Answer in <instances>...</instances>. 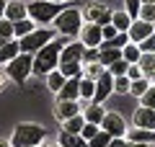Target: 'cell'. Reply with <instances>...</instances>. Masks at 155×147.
Masks as SVG:
<instances>
[{
  "instance_id": "9a60e30c",
  "label": "cell",
  "mask_w": 155,
  "mask_h": 147,
  "mask_svg": "<svg viewBox=\"0 0 155 147\" xmlns=\"http://www.w3.org/2000/svg\"><path fill=\"white\" fill-rule=\"evenodd\" d=\"M54 114H57L60 121H65V119H70V116L80 114V106H78V101H57L54 103Z\"/></svg>"
},
{
  "instance_id": "ab89813d",
  "label": "cell",
  "mask_w": 155,
  "mask_h": 147,
  "mask_svg": "<svg viewBox=\"0 0 155 147\" xmlns=\"http://www.w3.org/2000/svg\"><path fill=\"white\" fill-rule=\"evenodd\" d=\"M85 62H98V47L83 49V65H85Z\"/></svg>"
},
{
  "instance_id": "c3c4849f",
  "label": "cell",
  "mask_w": 155,
  "mask_h": 147,
  "mask_svg": "<svg viewBox=\"0 0 155 147\" xmlns=\"http://www.w3.org/2000/svg\"><path fill=\"white\" fill-rule=\"evenodd\" d=\"M0 147H11V145H8V142H0Z\"/></svg>"
},
{
  "instance_id": "f546056e",
  "label": "cell",
  "mask_w": 155,
  "mask_h": 147,
  "mask_svg": "<svg viewBox=\"0 0 155 147\" xmlns=\"http://www.w3.org/2000/svg\"><path fill=\"white\" fill-rule=\"evenodd\" d=\"M104 70H106V67H101L98 62H85V65H83V77H88V80H96V77H98Z\"/></svg>"
},
{
  "instance_id": "e0dca14e",
  "label": "cell",
  "mask_w": 155,
  "mask_h": 147,
  "mask_svg": "<svg viewBox=\"0 0 155 147\" xmlns=\"http://www.w3.org/2000/svg\"><path fill=\"white\" fill-rule=\"evenodd\" d=\"M21 54V49H18V39H11V41H5L3 47H0V65H8V62L13 60V57Z\"/></svg>"
},
{
  "instance_id": "b9f144b4",
  "label": "cell",
  "mask_w": 155,
  "mask_h": 147,
  "mask_svg": "<svg viewBox=\"0 0 155 147\" xmlns=\"http://www.w3.org/2000/svg\"><path fill=\"white\" fill-rule=\"evenodd\" d=\"M0 18H5V0H0Z\"/></svg>"
},
{
  "instance_id": "cb8c5ba5",
  "label": "cell",
  "mask_w": 155,
  "mask_h": 147,
  "mask_svg": "<svg viewBox=\"0 0 155 147\" xmlns=\"http://www.w3.org/2000/svg\"><path fill=\"white\" fill-rule=\"evenodd\" d=\"M31 31H34V21L28 16L13 23V39H21V36H26V34H31Z\"/></svg>"
},
{
  "instance_id": "d6986e66",
  "label": "cell",
  "mask_w": 155,
  "mask_h": 147,
  "mask_svg": "<svg viewBox=\"0 0 155 147\" xmlns=\"http://www.w3.org/2000/svg\"><path fill=\"white\" fill-rule=\"evenodd\" d=\"M111 26H114L119 34H127L129 26H132V18H129L124 11H114V16H111Z\"/></svg>"
},
{
  "instance_id": "7bdbcfd3",
  "label": "cell",
  "mask_w": 155,
  "mask_h": 147,
  "mask_svg": "<svg viewBox=\"0 0 155 147\" xmlns=\"http://www.w3.org/2000/svg\"><path fill=\"white\" fill-rule=\"evenodd\" d=\"M132 147H153V145H147V142H132Z\"/></svg>"
},
{
  "instance_id": "ffe728a7",
  "label": "cell",
  "mask_w": 155,
  "mask_h": 147,
  "mask_svg": "<svg viewBox=\"0 0 155 147\" xmlns=\"http://www.w3.org/2000/svg\"><path fill=\"white\" fill-rule=\"evenodd\" d=\"M140 57H142V52H140V47H137V44L127 41V44L122 47V60L127 62V65H137V62H140Z\"/></svg>"
},
{
  "instance_id": "f1b7e54d",
  "label": "cell",
  "mask_w": 155,
  "mask_h": 147,
  "mask_svg": "<svg viewBox=\"0 0 155 147\" xmlns=\"http://www.w3.org/2000/svg\"><path fill=\"white\" fill-rule=\"evenodd\" d=\"M147 88H150V80H147V77H140V80H132V83H129V96H142V93L145 90H147Z\"/></svg>"
},
{
  "instance_id": "60d3db41",
  "label": "cell",
  "mask_w": 155,
  "mask_h": 147,
  "mask_svg": "<svg viewBox=\"0 0 155 147\" xmlns=\"http://www.w3.org/2000/svg\"><path fill=\"white\" fill-rule=\"evenodd\" d=\"M124 75H127L129 80H140V77H142V70H140L137 65H129V67H127V72H124Z\"/></svg>"
},
{
  "instance_id": "681fc988",
  "label": "cell",
  "mask_w": 155,
  "mask_h": 147,
  "mask_svg": "<svg viewBox=\"0 0 155 147\" xmlns=\"http://www.w3.org/2000/svg\"><path fill=\"white\" fill-rule=\"evenodd\" d=\"M3 44H5V39H3V36H0V47H3Z\"/></svg>"
},
{
  "instance_id": "ee69618b",
  "label": "cell",
  "mask_w": 155,
  "mask_h": 147,
  "mask_svg": "<svg viewBox=\"0 0 155 147\" xmlns=\"http://www.w3.org/2000/svg\"><path fill=\"white\" fill-rule=\"evenodd\" d=\"M39 147H60V145H52V142H47V139H44V142H41Z\"/></svg>"
},
{
  "instance_id": "8d00e7d4",
  "label": "cell",
  "mask_w": 155,
  "mask_h": 147,
  "mask_svg": "<svg viewBox=\"0 0 155 147\" xmlns=\"http://www.w3.org/2000/svg\"><path fill=\"white\" fill-rule=\"evenodd\" d=\"M127 67H129V65H127V62H124V60H116L114 65H109V67H106V70H109L111 75L116 77V75H124V72H127Z\"/></svg>"
},
{
  "instance_id": "7dc6e473",
  "label": "cell",
  "mask_w": 155,
  "mask_h": 147,
  "mask_svg": "<svg viewBox=\"0 0 155 147\" xmlns=\"http://www.w3.org/2000/svg\"><path fill=\"white\" fill-rule=\"evenodd\" d=\"M3 83H5V75H0V90H3Z\"/></svg>"
},
{
  "instance_id": "f35d334b",
  "label": "cell",
  "mask_w": 155,
  "mask_h": 147,
  "mask_svg": "<svg viewBox=\"0 0 155 147\" xmlns=\"http://www.w3.org/2000/svg\"><path fill=\"white\" fill-rule=\"evenodd\" d=\"M127 41H129V36H127V34H116V36L111 39V41H106V44H109V47H114V49H122Z\"/></svg>"
},
{
  "instance_id": "e575fe53",
  "label": "cell",
  "mask_w": 155,
  "mask_h": 147,
  "mask_svg": "<svg viewBox=\"0 0 155 147\" xmlns=\"http://www.w3.org/2000/svg\"><path fill=\"white\" fill-rule=\"evenodd\" d=\"M137 18L140 21H147V23H155V5H142Z\"/></svg>"
},
{
  "instance_id": "1f68e13d",
  "label": "cell",
  "mask_w": 155,
  "mask_h": 147,
  "mask_svg": "<svg viewBox=\"0 0 155 147\" xmlns=\"http://www.w3.org/2000/svg\"><path fill=\"white\" fill-rule=\"evenodd\" d=\"M140 106H145V109H155V85L150 83V88L140 96Z\"/></svg>"
},
{
  "instance_id": "30bf717a",
  "label": "cell",
  "mask_w": 155,
  "mask_h": 147,
  "mask_svg": "<svg viewBox=\"0 0 155 147\" xmlns=\"http://www.w3.org/2000/svg\"><path fill=\"white\" fill-rule=\"evenodd\" d=\"M111 93H114V75H111L109 70H104L96 77V90H93V101H91V103H104Z\"/></svg>"
},
{
  "instance_id": "f6af8a7d",
  "label": "cell",
  "mask_w": 155,
  "mask_h": 147,
  "mask_svg": "<svg viewBox=\"0 0 155 147\" xmlns=\"http://www.w3.org/2000/svg\"><path fill=\"white\" fill-rule=\"evenodd\" d=\"M142 5H155V0H140Z\"/></svg>"
},
{
  "instance_id": "f907efd6",
  "label": "cell",
  "mask_w": 155,
  "mask_h": 147,
  "mask_svg": "<svg viewBox=\"0 0 155 147\" xmlns=\"http://www.w3.org/2000/svg\"><path fill=\"white\" fill-rule=\"evenodd\" d=\"M153 85H155V75H153Z\"/></svg>"
},
{
  "instance_id": "5b68a950",
  "label": "cell",
  "mask_w": 155,
  "mask_h": 147,
  "mask_svg": "<svg viewBox=\"0 0 155 147\" xmlns=\"http://www.w3.org/2000/svg\"><path fill=\"white\" fill-rule=\"evenodd\" d=\"M62 11H65V5H60V3H47V0H31L26 5V16L34 23H41V26H49Z\"/></svg>"
},
{
  "instance_id": "277c9868",
  "label": "cell",
  "mask_w": 155,
  "mask_h": 147,
  "mask_svg": "<svg viewBox=\"0 0 155 147\" xmlns=\"http://www.w3.org/2000/svg\"><path fill=\"white\" fill-rule=\"evenodd\" d=\"M52 26H54V31L60 34V36H78L80 34V26H83V13H80V8L78 5H65V11L60 13V16L52 21Z\"/></svg>"
},
{
  "instance_id": "ac0fdd59",
  "label": "cell",
  "mask_w": 155,
  "mask_h": 147,
  "mask_svg": "<svg viewBox=\"0 0 155 147\" xmlns=\"http://www.w3.org/2000/svg\"><path fill=\"white\" fill-rule=\"evenodd\" d=\"M57 145L60 147H88V142L83 139L80 134H70V132H60L57 137Z\"/></svg>"
},
{
  "instance_id": "74e56055",
  "label": "cell",
  "mask_w": 155,
  "mask_h": 147,
  "mask_svg": "<svg viewBox=\"0 0 155 147\" xmlns=\"http://www.w3.org/2000/svg\"><path fill=\"white\" fill-rule=\"evenodd\" d=\"M98 129H101L98 124H88V121H85V124H83V129H80V137H83V139L88 142L91 137H96V132H98Z\"/></svg>"
},
{
  "instance_id": "8fae6325",
  "label": "cell",
  "mask_w": 155,
  "mask_h": 147,
  "mask_svg": "<svg viewBox=\"0 0 155 147\" xmlns=\"http://www.w3.org/2000/svg\"><path fill=\"white\" fill-rule=\"evenodd\" d=\"M78 39H80V44H83L85 49L91 47H101V26H96V23H83L80 26V34H78Z\"/></svg>"
},
{
  "instance_id": "7a4b0ae2",
  "label": "cell",
  "mask_w": 155,
  "mask_h": 147,
  "mask_svg": "<svg viewBox=\"0 0 155 147\" xmlns=\"http://www.w3.org/2000/svg\"><path fill=\"white\" fill-rule=\"evenodd\" d=\"M83 44L80 41H67L60 52L57 70L65 77H83Z\"/></svg>"
},
{
  "instance_id": "484cf974",
  "label": "cell",
  "mask_w": 155,
  "mask_h": 147,
  "mask_svg": "<svg viewBox=\"0 0 155 147\" xmlns=\"http://www.w3.org/2000/svg\"><path fill=\"white\" fill-rule=\"evenodd\" d=\"M65 80H67V77L62 75L60 70H52L49 75H47V85H49V90H52V93H60V88L65 85Z\"/></svg>"
},
{
  "instance_id": "836d02e7",
  "label": "cell",
  "mask_w": 155,
  "mask_h": 147,
  "mask_svg": "<svg viewBox=\"0 0 155 147\" xmlns=\"http://www.w3.org/2000/svg\"><path fill=\"white\" fill-rule=\"evenodd\" d=\"M137 47H140V52H142V54H155V34H150L147 39H142Z\"/></svg>"
},
{
  "instance_id": "d590c367",
  "label": "cell",
  "mask_w": 155,
  "mask_h": 147,
  "mask_svg": "<svg viewBox=\"0 0 155 147\" xmlns=\"http://www.w3.org/2000/svg\"><path fill=\"white\" fill-rule=\"evenodd\" d=\"M0 36L5 39V41L13 39V23L8 21V18H0Z\"/></svg>"
},
{
  "instance_id": "7402d4cb",
  "label": "cell",
  "mask_w": 155,
  "mask_h": 147,
  "mask_svg": "<svg viewBox=\"0 0 155 147\" xmlns=\"http://www.w3.org/2000/svg\"><path fill=\"white\" fill-rule=\"evenodd\" d=\"M60 124H62V132H70V134H80V129H83L85 119H83V114H75V116H70V119L60 121Z\"/></svg>"
},
{
  "instance_id": "7c38bea8",
  "label": "cell",
  "mask_w": 155,
  "mask_h": 147,
  "mask_svg": "<svg viewBox=\"0 0 155 147\" xmlns=\"http://www.w3.org/2000/svg\"><path fill=\"white\" fill-rule=\"evenodd\" d=\"M150 34H155V23H147V21L134 18L132 26H129V31H127V36H129V41H132V44H140L142 39H147Z\"/></svg>"
},
{
  "instance_id": "52a82bcc",
  "label": "cell",
  "mask_w": 155,
  "mask_h": 147,
  "mask_svg": "<svg viewBox=\"0 0 155 147\" xmlns=\"http://www.w3.org/2000/svg\"><path fill=\"white\" fill-rule=\"evenodd\" d=\"M31 65H34V54H18L5 65V77H11L18 88H26V80L31 75Z\"/></svg>"
},
{
  "instance_id": "4fadbf2b",
  "label": "cell",
  "mask_w": 155,
  "mask_h": 147,
  "mask_svg": "<svg viewBox=\"0 0 155 147\" xmlns=\"http://www.w3.org/2000/svg\"><path fill=\"white\" fill-rule=\"evenodd\" d=\"M132 124H134V129H153L155 132V109L140 106L132 116Z\"/></svg>"
},
{
  "instance_id": "4dcf8cb0",
  "label": "cell",
  "mask_w": 155,
  "mask_h": 147,
  "mask_svg": "<svg viewBox=\"0 0 155 147\" xmlns=\"http://www.w3.org/2000/svg\"><path fill=\"white\" fill-rule=\"evenodd\" d=\"M129 83H132V80H129L127 75H116V77H114V93L127 96V93H129Z\"/></svg>"
},
{
  "instance_id": "3957f363",
  "label": "cell",
  "mask_w": 155,
  "mask_h": 147,
  "mask_svg": "<svg viewBox=\"0 0 155 147\" xmlns=\"http://www.w3.org/2000/svg\"><path fill=\"white\" fill-rule=\"evenodd\" d=\"M47 139V129L41 124H34V121H23V124H16L11 134V147H39Z\"/></svg>"
},
{
  "instance_id": "d4e9b609",
  "label": "cell",
  "mask_w": 155,
  "mask_h": 147,
  "mask_svg": "<svg viewBox=\"0 0 155 147\" xmlns=\"http://www.w3.org/2000/svg\"><path fill=\"white\" fill-rule=\"evenodd\" d=\"M127 142H147V145H153L155 142V132L153 129H132Z\"/></svg>"
},
{
  "instance_id": "4316f807",
  "label": "cell",
  "mask_w": 155,
  "mask_h": 147,
  "mask_svg": "<svg viewBox=\"0 0 155 147\" xmlns=\"http://www.w3.org/2000/svg\"><path fill=\"white\" fill-rule=\"evenodd\" d=\"M109 142H111V134H109V132H104V129H98V132H96V137H91V139H88V147H109Z\"/></svg>"
},
{
  "instance_id": "83f0119b",
  "label": "cell",
  "mask_w": 155,
  "mask_h": 147,
  "mask_svg": "<svg viewBox=\"0 0 155 147\" xmlns=\"http://www.w3.org/2000/svg\"><path fill=\"white\" fill-rule=\"evenodd\" d=\"M93 90H96V80L80 77V98H85V101H93Z\"/></svg>"
},
{
  "instance_id": "5bb4252c",
  "label": "cell",
  "mask_w": 155,
  "mask_h": 147,
  "mask_svg": "<svg viewBox=\"0 0 155 147\" xmlns=\"http://www.w3.org/2000/svg\"><path fill=\"white\" fill-rule=\"evenodd\" d=\"M80 98V77H67L57 93V101H78Z\"/></svg>"
},
{
  "instance_id": "9c48e42d",
  "label": "cell",
  "mask_w": 155,
  "mask_h": 147,
  "mask_svg": "<svg viewBox=\"0 0 155 147\" xmlns=\"http://www.w3.org/2000/svg\"><path fill=\"white\" fill-rule=\"evenodd\" d=\"M98 126L104 132H109L111 137H127V121H124L122 114H116V111H106Z\"/></svg>"
},
{
  "instance_id": "8992f818",
  "label": "cell",
  "mask_w": 155,
  "mask_h": 147,
  "mask_svg": "<svg viewBox=\"0 0 155 147\" xmlns=\"http://www.w3.org/2000/svg\"><path fill=\"white\" fill-rule=\"evenodd\" d=\"M54 36H57L54 28H34L31 34L18 39V49H21V54H36L39 49L47 47Z\"/></svg>"
},
{
  "instance_id": "bcb514c9",
  "label": "cell",
  "mask_w": 155,
  "mask_h": 147,
  "mask_svg": "<svg viewBox=\"0 0 155 147\" xmlns=\"http://www.w3.org/2000/svg\"><path fill=\"white\" fill-rule=\"evenodd\" d=\"M47 3H60V5H67V0H47Z\"/></svg>"
},
{
  "instance_id": "6da1fadb",
  "label": "cell",
  "mask_w": 155,
  "mask_h": 147,
  "mask_svg": "<svg viewBox=\"0 0 155 147\" xmlns=\"http://www.w3.org/2000/svg\"><path fill=\"white\" fill-rule=\"evenodd\" d=\"M67 44V36H60V39H52L47 47H41L34 54V65H31V75H39V77H47L52 70H57V62H60V52L62 47Z\"/></svg>"
},
{
  "instance_id": "44dd1931",
  "label": "cell",
  "mask_w": 155,
  "mask_h": 147,
  "mask_svg": "<svg viewBox=\"0 0 155 147\" xmlns=\"http://www.w3.org/2000/svg\"><path fill=\"white\" fill-rule=\"evenodd\" d=\"M104 106L101 103H91V106H85V111H83V119L88 121V124H101V119H104Z\"/></svg>"
},
{
  "instance_id": "ba28073f",
  "label": "cell",
  "mask_w": 155,
  "mask_h": 147,
  "mask_svg": "<svg viewBox=\"0 0 155 147\" xmlns=\"http://www.w3.org/2000/svg\"><path fill=\"white\" fill-rule=\"evenodd\" d=\"M80 13H83V23H96V26H109L111 16H114V11L101 3H91V5L80 8Z\"/></svg>"
},
{
  "instance_id": "603a6c76",
  "label": "cell",
  "mask_w": 155,
  "mask_h": 147,
  "mask_svg": "<svg viewBox=\"0 0 155 147\" xmlns=\"http://www.w3.org/2000/svg\"><path fill=\"white\" fill-rule=\"evenodd\" d=\"M137 67L142 70V77H153L155 75V54H142L140 57V62H137Z\"/></svg>"
},
{
  "instance_id": "d6a6232c",
  "label": "cell",
  "mask_w": 155,
  "mask_h": 147,
  "mask_svg": "<svg viewBox=\"0 0 155 147\" xmlns=\"http://www.w3.org/2000/svg\"><path fill=\"white\" fill-rule=\"evenodd\" d=\"M140 8H142V3H140V0H124V13H127L132 21L140 16Z\"/></svg>"
},
{
  "instance_id": "2e32d148",
  "label": "cell",
  "mask_w": 155,
  "mask_h": 147,
  "mask_svg": "<svg viewBox=\"0 0 155 147\" xmlns=\"http://www.w3.org/2000/svg\"><path fill=\"white\" fill-rule=\"evenodd\" d=\"M5 18H8L11 23L26 18V5H23L21 0H11V3H5Z\"/></svg>"
}]
</instances>
